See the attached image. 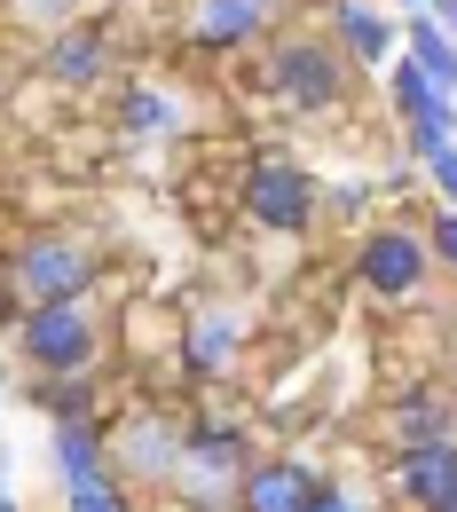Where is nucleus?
I'll use <instances>...</instances> for the list:
<instances>
[{
	"label": "nucleus",
	"mask_w": 457,
	"mask_h": 512,
	"mask_svg": "<svg viewBox=\"0 0 457 512\" xmlns=\"http://www.w3.org/2000/svg\"><path fill=\"white\" fill-rule=\"evenodd\" d=\"M16 347H24V363L48 371V379H87V363H95V316H87V300L32 308V316L16 323Z\"/></svg>",
	"instance_id": "nucleus-1"
},
{
	"label": "nucleus",
	"mask_w": 457,
	"mask_h": 512,
	"mask_svg": "<svg viewBox=\"0 0 457 512\" xmlns=\"http://www.w3.org/2000/svg\"><path fill=\"white\" fill-rule=\"evenodd\" d=\"M8 284H16L32 308L79 300V292L95 284V245H79V237H32V245H16V260H8Z\"/></svg>",
	"instance_id": "nucleus-2"
},
{
	"label": "nucleus",
	"mask_w": 457,
	"mask_h": 512,
	"mask_svg": "<svg viewBox=\"0 0 457 512\" xmlns=\"http://www.w3.org/2000/svg\"><path fill=\"white\" fill-rule=\"evenodd\" d=\"M339 87H347V71L331 56V40H284V48L268 56V95L292 103V111H331Z\"/></svg>",
	"instance_id": "nucleus-3"
},
{
	"label": "nucleus",
	"mask_w": 457,
	"mask_h": 512,
	"mask_svg": "<svg viewBox=\"0 0 457 512\" xmlns=\"http://www.w3.org/2000/svg\"><path fill=\"white\" fill-rule=\"evenodd\" d=\"M245 213H253L261 229H276V237H300V229L316 221V182H308L300 166L268 158V166L245 174Z\"/></svg>",
	"instance_id": "nucleus-4"
},
{
	"label": "nucleus",
	"mask_w": 457,
	"mask_h": 512,
	"mask_svg": "<svg viewBox=\"0 0 457 512\" xmlns=\"http://www.w3.org/2000/svg\"><path fill=\"white\" fill-rule=\"evenodd\" d=\"M324 473H308L300 457H253L237 473V512H316Z\"/></svg>",
	"instance_id": "nucleus-5"
},
{
	"label": "nucleus",
	"mask_w": 457,
	"mask_h": 512,
	"mask_svg": "<svg viewBox=\"0 0 457 512\" xmlns=\"http://www.w3.org/2000/svg\"><path fill=\"white\" fill-rule=\"evenodd\" d=\"M426 268H434V253H426V237H410V229H379V237L363 245V284H371L379 300H410V292L426 284Z\"/></svg>",
	"instance_id": "nucleus-6"
},
{
	"label": "nucleus",
	"mask_w": 457,
	"mask_h": 512,
	"mask_svg": "<svg viewBox=\"0 0 457 512\" xmlns=\"http://www.w3.org/2000/svg\"><path fill=\"white\" fill-rule=\"evenodd\" d=\"M394 489L418 512H442L457 497V442H402L394 457Z\"/></svg>",
	"instance_id": "nucleus-7"
},
{
	"label": "nucleus",
	"mask_w": 457,
	"mask_h": 512,
	"mask_svg": "<svg viewBox=\"0 0 457 512\" xmlns=\"http://www.w3.org/2000/svg\"><path fill=\"white\" fill-rule=\"evenodd\" d=\"M111 457H119V473H134V481H174V473H182V426L127 418L119 442H111Z\"/></svg>",
	"instance_id": "nucleus-8"
},
{
	"label": "nucleus",
	"mask_w": 457,
	"mask_h": 512,
	"mask_svg": "<svg viewBox=\"0 0 457 512\" xmlns=\"http://www.w3.org/2000/svg\"><path fill=\"white\" fill-rule=\"evenodd\" d=\"M394 103H402L410 134H442V142L457 134V95H442L418 64H394Z\"/></svg>",
	"instance_id": "nucleus-9"
},
{
	"label": "nucleus",
	"mask_w": 457,
	"mask_h": 512,
	"mask_svg": "<svg viewBox=\"0 0 457 512\" xmlns=\"http://www.w3.org/2000/svg\"><path fill=\"white\" fill-rule=\"evenodd\" d=\"M268 8H276V0H197L190 8V40L197 48H237V40H253L268 24Z\"/></svg>",
	"instance_id": "nucleus-10"
},
{
	"label": "nucleus",
	"mask_w": 457,
	"mask_h": 512,
	"mask_svg": "<svg viewBox=\"0 0 457 512\" xmlns=\"http://www.w3.org/2000/svg\"><path fill=\"white\" fill-rule=\"evenodd\" d=\"M331 32H339V40H347V56H363V64H387V48H394L387 16H379V8H363V0H331Z\"/></svg>",
	"instance_id": "nucleus-11"
},
{
	"label": "nucleus",
	"mask_w": 457,
	"mask_h": 512,
	"mask_svg": "<svg viewBox=\"0 0 457 512\" xmlns=\"http://www.w3.org/2000/svg\"><path fill=\"white\" fill-rule=\"evenodd\" d=\"M229 355H237V323L229 316H197L190 331H182V363H190L197 379H221Z\"/></svg>",
	"instance_id": "nucleus-12"
},
{
	"label": "nucleus",
	"mask_w": 457,
	"mask_h": 512,
	"mask_svg": "<svg viewBox=\"0 0 457 512\" xmlns=\"http://www.w3.org/2000/svg\"><path fill=\"white\" fill-rule=\"evenodd\" d=\"M103 457H111V449L95 442V426H87V418H64V426H56V473H64V489L103 481Z\"/></svg>",
	"instance_id": "nucleus-13"
},
{
	"label": "nucleus",
	"mask_w": 457,
	"mask_h": 512,
	"mask_svg": "<svg viewBox=\"0 0 457 512\" xmlns=\"http://www.w3.org/2000/svg\"><path fill=\"white\" fill-rule=\"evenodd\" d=\"M410 64L426 71L442 95H457V40L434 24V16H410Z\"/></svg>",
	"instance_id": "nucleus-14"
},
{
	"label": "nucleus",
	"mask_w": 457,
	"mask_h": 512,
	"mask_svg": "<svg viewBox=\"0 0 457 512\" xmlns=\"http://www.w3.org/2000/svg\"><path fill=\"white\" fill-rule=\"evenodd\" d=\"M103 71V32H56V48H48V79H64V87H87Z\"/></svg>",
	"instance_id": "nucleus-15"
},
{
	"label": "nucleus",
	"mask_w": 457,
	"mask_h": 512,
	"mask_svg": "<svg viewBox=\"0 0 457 512\" xmlns=\"http://www.w3.org/2000/svg\"><path fill=\"white\" fill-rule=\"evenodd\" d=\"M394 434H402V442H457V418H450L442 394H410V402L394 410Z\"/></svg>",
	"instance_id": "nucleus-16"
},
{
	"label": "nucleus",
	"mask_w": 457,
	"mask_h": 512,
	"mask_svg": "<svg viewBox=\"0 0 457 512\" xmlns=\"http://www.w3.org/2000/svg\"><path fill=\"white\" fill-rule=\"evenodd\" d=\"M119 119H127L134 134H174L182 127V103L158 95V87H127V95H119Z\"/></svg>",
	"instance_id": "nucleus-17"
},
{
	"label": "nucleus",
	"mask_w": 457,
	"mask_h": 512,
	"mask_svg": "<svg viewBox=\"0 0 457 512\" xmlns=\"http://www.w3.org/2000/svg\"><path fill=\"white\" fill-rule=\"evenodd\" d=\"M410 158L442 182V197L457 205V142H442V134H410Z\"/></svg>",
	"instance_id": "nucleus-18"
},
{
	"label": "nucleus",
	"mask_w": 457,
	"mask_h": 512,
	"mask_svg": "<svg viewBox=\"0 0 457 512\" xmlns=\"http://www.w3.org/2000/svg\"><path fill=\"white\" fill-rule=\"evenodd\" d=\"M71 512H127V497H119V481L103 473V481H79V489H64Z\"/></svg>",
	"instance_id": "nucleus-19"
},
{
	"label": "nucleus",
	"mask_w": 457,
	"mask_h": 512,
	"mask_svg": "<svg viewBox=\"0 0 457 512\" xmlns=\"http://www.w3.org/2000/svg\"><path fill=\"white\" fill-rule=\"evenodd\" d=\"M426 253L442 260V268H457V205H442V213H434V229H426Z\"/></svg>",
	"instance_id": "nucleus-20"
},
{
	"label": "nucleus",
	"mask_w": 457,
	"mask_h": 512,
	"mask_svg": "<svg viewBox=\"0 0 457 512\" xmlns=\"http://www.w3.org/2000/svg\"><path fill=\"white\" fill-rule=\"evenodd\" d=\"M316 512H363V505H355L347 489H331V481H324V489H316Z\"/></svg>",
	"instance_id": "nucleus-21"
},
{
	"label": "nucleus",
	"mask_w": 457,
	"mask_h": 512,
	"mask_svg": "<svg viewBox=\"0 0 457 512\" xmlns=\"http://www.w3.org/2000/svg\"><path fill=\"white\" fill-rule=\"evenodd\" d=\"M0 512H16V505H8V497H0Z\"/></svg>",
	"instance_id": "nucleus-22"
},
{
	"label": "nucleus",
	"mask_w": 457,
	"mask_h": 512,
	"mask_svg": "<svg viewBox=\"0 0 457 512\" xmlns=\"http://www.w3.org/2000/svg\"><path fill=\"white\" fill-rule=\"evenodd\" d=\"M442 512H457V497H450V505H442Z\"/></svg>",
	"instance_id": "nucleus-23"
}]
</instances>
